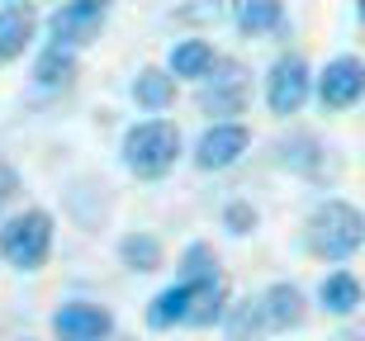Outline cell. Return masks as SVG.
Segmentation results:
<instances>
[{
	"label": "cell",
	"mask_w": 365,
	"mask_h": 341,
	"mask_svg": "<svg viewBox=\"0 0 365 341\" xmlns=\"http://www.w3.org/2000/svg\"><path fill=\"white\" fill-rule=\"evenodd\" d=\"M356 14H361V24H365V0H356Z\"/></svg>",
	"instance_id": "obj_26"
},
{
	"label": "cell",
	"mask_w": 365,
	"mask_h": 341,
	"mask_svg": "<svg viewBox=\"0 0 365 341\" xmlns=\"http://www.w3.org/2000/svg\"><path fill=\"white\" fill-rule=\"evenodd\" d=\"M318 299H323L327 313L346 318V313H356V303H361V280L346 275V271H332L323 285H318Z\"/></svg>",
	"instance_id": "obj_16"
},
{
	"label": "cell",
	"mask_w": 365,
	"mask_h": 341,
	"mask_svg": "<svg viewBox=\"0 0 365 341\" xmlns=\"http://www.w3.org/2000/svg\"><path fill=\"white\" fill-rule=\"evenodd\" d=\"M209 76H214V81L200 90V110L204 114H242L247 110V95H252V81H247L242 62L218 57Z\"/></svg>",
	"instance_id": "obj_5"
},
{
	"label": "cell",
	"mask_w": 365,
	"mask_h": 341,
	"mask_svg": "<svg viewBox=\"0 0 365 341\" xmlns=\"http://www.w3.org/2000/svg\"><path fill=\"white\" fill-rule=\"evenodd\" d=\"M309 251L323 261H346L356 246L365 242V219L361 209L346 204V199H327L309 214Z\"/></svg>",
	"instance_id": "obj_2"
},
{
	"label": "cell",
	"mask_w": 365,
	"mask_h": 341,
	"mask_svg": "<svg viewBox=\"0 0 365 341\" xmlns=\"http://www.w3.org/2000/svg\"><path fill=\"white\" fill-rule=\"evenodd\" d=\"M71 76H76V53H67V48H57V43H48L38 53V62H34V81L38 85H67Z\"/></svg>",
	"instance_id": "obj_17"
},
{
	"label": "cell",
	"mask_w": 365,
	"mask_h": 341,
	"mask_svg": "<svg viewBox=\"0 0 365 341\" xmlns=\"http://www.w3.org/2000/svg\"><path fill=\"white\" fill-rule=\"evenodd\" d=\"M247 147H252V133H247L242 123H214L195 142V166L200 171H228Z\"/></svg>",
	"instance_id": "obj_7"
},
{
	"label": "cell",
	"mask_w": 365,
	"mask_h": 341,
	"mask_svg": "<svg viewBox=\"0 0 365 341\" xmlns=\"http://www.w3.org/2000/svg\"><path fill=\"white\" fill-rule=\"evenodd\" d=\"M257 303H261V318H266V332H289L304 322V294L294 285H271Z\"/></svg>",
	"instance_id": "obj_12"
},
{
	"label": "cell",
	"mask_w": 365,
	"mask_h": 341,
	"mask_svg": "<svg viewBox=\"0 0 365 341\" xmlns=\"http://www.w3.org/2000/svg\"><path fill=\"white\" fill-rule=\"evenodd\" d=\"M190 318V285H171V289H162L157 299H152V308H148V322L152 327H176V322H185Z\"/></svg>",
	"instance_id": "obj_18"
},
{
	"label": "cell",
	"mask_w": 365,
	"mask_h": 341,
	"mask_svg": "<svg viewBox=\"0 0 365 341\" xmlns=\"http://www.w3.org/2000/svg\"><path fill=\"white\" fill-rule=\"evenodd\" d=\"M309 100V67L304 57H280L266 76V105L271 114H299V105Z\"/></svg>",
	"instance_id": "obj_9"
},
{
	"label": "cell",
	"mask_w": 365,
	"mask_h": 341,
	"mask_svg": "<svg viewBox=\"0 0 365 341\" xmlns=\"http://www.w3.org/2000/svg\"><path fill=\"white\" fill-rule=\"evenodd\" d=\"M57 341H109L114 337V313L105 303H62L53 313Z\"/></svg>",
	"instance_id": "obj_6"
},
{
	"label": "cell",
	"mask_w": 365,
	"mask_h": 341,
	"mask_svg": "<svg viewBox=\"0 0 365 341\" xmlns=\"http://www.w3.org/2000/svg\"><path fill=\"white\" fill-rule=\"evenodd\" d=\"M365 95V62L361 57H332L327 71L318 76V100L323 110H351Z\"/></svg>",
	"instance_id": "obj_8"
},
{
	"label": "cell",
	"mask_w": 365,
	"mask_h": 341,
	"mask_svg": "<svg viewBox=\"0 0 365 341\" xmlns=\"http://www.w3.org/2000/svg\"><path fill=\"white\" fill-rule=\"evenodd\" d=\"M100 28H105V10H95V5H81V0H62L53 14H48V33H53L57 48H91L100 38Z\"/></svg>",
	"instance_id": "obj_4"
},
{
	"label": "cell",
	"mask_w": 365,
	"mask_h": 341,
	"mask_svg": "<svg viewBox=\"0 0 365 341\" xmlns=\"http://www.w3.org/2000/svg\"><path fill=\"white\" fill-rule=\"evenodd\" d=\"M228 337L232 341H261V337H266V318H261V303L257 299L237 303V308L228 313Z\"/></svg>",
	"instance_id": "obj_20"
},
{
	"label": "cell",
	"mask_w": 365,
	"mask_h": 341,
	"mask_svg": "<svg viewBox=\"0 0 365 341\" xmlns=\"http://www.w3.org/2000/svg\"><path fill=\"white\" fill-rule=\"evenodd\" d=\"M223 223H228V232H232V237H247V232L257 228V209L237 199V204H228V209H223Z\"/></svg>",
	"instance_id": "obj_22"
},
{
	"label": "cell",
	"mask_w": 365,
	"mask_h": 341,
	"mask_svg": "<svg viewBox=\"0 0 365 341\" xmlns=\"http://www.w3.org/2000/svg\"><path fill=\"white\" fill-rule=\"evenodd\" d=\"M218 53H214V43H204V38H185L171 48V76H190V81H204L209 71H214Z\"/></svg>",
	"instance_id": "obj_14"
},
{
	"label": "cell",
	"mask_w": 365,
	"mask_h": 341,
	"mask_svg": "<svg viewBox=\"0 0 365 341\" xmlns=\"http://www.w3.org/2000/svg\"><path fill=\"white\" fill-rule=\"evenodd\" d=\"M119 256L128 271H157L162 266V242L152 237V232H128L119 242Z\"/></svg>",
	"instance_id": "obj_19"
},
{
	"label": "cell",
	"mask_w": 365,
	"mask_h": 341,
	"mask_svg": "<svg viewBox=\"0 0 365 341\" xmlns=\"http://www.w3.org/2000/svg\"><path fill=\"white\" fill-rule=\"evenodd\" d=\"M81 5H95V10H109V5H114V0H81Z\"/></svg>",
	"instance_id": "obj_25"
},
{
	"label": "cell",
	"mask_w": 365,
	"mask_h": 341,
	"mask_svg": "<svg viewBox=\"0 0 365 341\" xmlns=\"http://www.w3.org/2000/svg\"><path fill=\"white\" fill-rule=\"evenodd\" d=\"M48 251H53V214L48 209H29L0 228V256L14 271H38Z\"/></svg>",
	"instance_id": "obj_3"
},
{
	"label": "cell",
	"mask_w": 365,
	"mask_h": 341,
	"mask_svg": "<svg viewBox=\"0 0 365 341\" xmlns=\"http://www.w3.org/2000/svg\"><path fill=\"white\" fill-rule=\"evenodd\" d=\"M180 157V128L166 119H148L133 123L123 133V166L133 171L138 180H162Z\"/></svg>",
	"instance_id": "obj_1"
},
{
	"label": "cell",
	"mask_w": 365,
	"mask_h": 341,
	"mask_svg": "<svg viewBox=\"0 0 365 341\" xmlns=\"http://www.w3.org/2000/svg\"><path fill=\"white\" fill-rule=\"evenodd\" d=\"M214 5H218V0H214Z\"/></svg>",
	"instance_id": "obj_28"
},
{
	"label": "cell",
	"mask_w": 365,
	"mask_h": 341,
	"mask_svg": "<svg viewBox=\"0 0 365 341\" xmlns=\"http://www.w3.org/2000/svg\"><path fill=\"white\" fill-rule=\"evenodd\" d=\"M34 28H38V10L29 0H14L0 10V62H14L34 43Z\"/></svg>",
	"instance_id": "obj_10"
},
{
	"label": "cell",
	"mask_w": 365,
	"mask_h": 341,
	"mask_svg": "<svg viewBox=\"0 0 365 341\" xmlns=\"http://www.w3.org/2000/svg\"><path fill=\"white\" fill-rule=\"evenodd\" d=\"M190 285V327H209L223 318V303H228V280L223 275H209V280H180Z\"/></svg>",
	"instance_id": "obj_11"
},
{
	"label": "cell",
	"mask_w": 365,
	"mask_h": 341,
	"mask_svg": "<svg viewBox=\"0 0 365 341\" xmlns=\"http://www.w3.org/2000/svg\"><path fill=\"white\" fill-rule=\"evenodd\" d=\"M237 28L242 33H275V28H284V0H237Z\"/></svg>",
	"instance_id": "obj_15"
},
{
	"label": "cell",
	"mask_w": 365,
	"mask_h": 341,
	"mask_svg": "<svg viewBox=\"0 0 365 341\" xmlns=\"http://www.w3.org/2000/svg\"><path fill=\"white\" fill-rule=\"evenodd\" d=\"M284 162L299 166V171H318V147H313V137H294V147H284Z\"/></svg>",
	"instance_id": "obj_23"
},
{
	"label": "cell",
	"mask_w": 365,
	"mask_h": 341,
	"mask_svg": "<svg viewBox=\"0 0 365 341\" xmlns=\"http://www.w3.org/2000/svg\"><path fill=\"white\" fill-rule=\"evenodd\" d=\"M209 275H218V261L204 242H195L185 251V261H180V280H209Z\"/></svg>",
	"instance_id": "obj_21"
},
{
	"label": "cell",
	"mask_w": 365,
	"mask_h": 341,
	"mask_svg": "<svg viewBox=\"0 0 365 341\" xmlns=\"http://www.w3.org/2000/svg\"><path fill=\"white\" fill-rule=\"evenodd\" d=\"M346 341H365V337H346Z\"/></svg>",
	"instance_id": "obj_27"
},
{
	"label": "cell",
	"mask_w": 365,
	"mask_h": 341,
	"mask_svg": "<svg viewBox=\"0 0 365 341\" xmlns=\"http://www.w3.org/2000/svg\"><path fill=\"white\" fill-rule=\"evenodd\" d=\"M14 194H19V176H14V166H5V162H0V209L10 204Z\"/></svg>",
	"instance_id": "obj_24"
},
{
	"label": "cell",
	"mask_w": 365,
	"mask_h": 341,
	"mask_svg": "<svg viewBox=\"0 0 365 341\" xmlns=\"http://www.w3.org/2000/svg\"><path fill=\"white\" fill-rule=\"evenodd\" d=\"M133 100L143 105V110L152 114H162L176 105V76L162 67H148V71H138V81H133Z\"/></svg>",
	"instance_id": "obj_13"
}]
</instances>
